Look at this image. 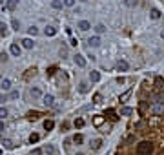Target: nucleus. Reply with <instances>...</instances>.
<instances>
[{
  "instance_id": "17",
  "label": "nucleus",
  "mask_w": 164,
  "mask_h": 155,
  "mask_svg": "<svg viewBox=\"0 0 164 155\" xmlns=\"http://www.w3.org/2000/svg\"><path fill=\"white\" fill-rule=\"evenodd\" d=\"M22 46H24L26 49H31L33 46H35V42H33L31 38H24V40H22Z\"/></svg>"
},
{
  "instance_id": "38",
  "label": "nucleus",
  "mask_w": 164,
  "mask_h": 155,
  "mask_svg": "<svg viewBox=\"0 0 164 155\" xmlns=\"http://www.w3.org/2000/svg\"><path fill=\"white\" fill-rule=\"evenodd\" d=\"M55 71H57V68H49L47 70V75H55Z\"/></svg>"
},
{
  "instance_id": "25",
  "label": "nucleus",
  "mask_w": 164,
  "mask_h": 155,
  "mask_svg": "<svg viewBox=\"0 0 164 155\" xmlns=\"http://www.w3.org/2000/svg\"><path fill=\"white\" fill-rule=\"evenodd\" d=\"M11 26H13V29H15V31H18V29H20V22H18L17 18H13V20H11Z\"/></svg>"
},
{
  "instance_id": "44",
  "label": "nucleus",
  "mask_w": 164,
  "mask_h": 155,
  "mask_svg": "<svg viewBox=\"0 0 164 155\" xmlns=\"http://www.w3.org/2000/svg\"><path fill=\"white\" fill-rule=\"evenodd\" d=\"M77 155H84V153H77Z\"/></svg>"
},
{
  "instance_id": "20",
  "label": "nucleus",
  "mask_w": 164,
  "mask_h": 155,
  "mask_svg": "<svg viewBox=\"0 0 164 155\" xmlns=\"http://www.w3.org/2000/svg\"><path fill=\"white\" fill-rule=\"evenodd\" d=\"M131 113H133V110H131V108H129V106H124V108H122V110H120V115H124V117L131 115Z\"/></svg>"
},
{
  "instance_id": "26",
  "label": "nucleus",
  "mask_w": 164,
  "mask_h": 155,
  "mask_svg": "<svg viewBox=\"0 0 164 155\" xmlns=\"http://www.w3.org/2000/svg\"><path fill=\"white\" fill-rule=\"evenodd\" d=\"M8 115H9V111L6 108H0V119H8Z\"/></svg>"
},
{
  "instance_id": "7",
  "label": "nucleus",
  "mask_w": 164,
  "mask_h": 155,
  "mask_svg": "<svg viewBox=\"0 0 164 155\" xmlns=\"http://www.w3.org/2000/svg\"><path fill=\"white\" fill-rule=\"evenodd\" d=\"M117 70H119V71H128V70H129V64H128V60L120 58L119 62H117Z\"/></svg>"
},
{
  "instance_id": "8",
  "label": "nucleus",
  "mask_w": 164,
  "mask_h": 155,
  "mask_svg": "<svg viewBox=\"0 0 164 155\" xmlns=\"http://www.w3.org/2000/svg\"><path fill=\"white\" fill-rule=\"evenodd\" d=\"M88 46H90V48H99V46H100V37H91V38H88Z\"/></svg>"
},
{
  "instance_id": "28",
  "label": "nucleus",
  "mask_w": 164,
  "mask_h": 155,
  "mask_svg": "<svg viewBox=\"0 0 164 155\" xmlns=\"http://www.w3.org/2000/svg\"><path fill=\"white\" fill-rule=\"evenodd\" d=\"M84 119H77V120H75V128H84Z\"/></svg>"
},
{
  "instance_id": "15",
  "label": "nucleus",
  "mask_w": 164,
  "mask_h": 155,
  "mask_svg": "<svg viewBox=\"0 0 164 155\" xmlns=\"http://www.w3.org/2000/svg\"><path fill=\"white\" fill-rule=\"evenodd\" d=\"M0 86H2L4 91H9V90H11V80H9V79H4L2 82H0Z\"/></svg>"
},
{
  "instance_id": "10",
  "label": "nucleus",
  "mask_w": 164,
  "mask_h": 155,
  "mask_svg": "<svg viewBox=\"0 0 164 155\" xmlns=\"http://www.w3.org/2000/svg\"><path fill=\"white\" fill-rule=\"evenodd\" d=\"M90 28H91V24L88 22V20H80V22H79V29L80 31H88Z\"/></svg>"
},
{
  "instance_id": "9",
  "label": "nucleus",
  "mask_w": 164,
  "mask_h": 155,
  "mask_svg": "<svg viewBox=\"0 0 164 155\" xmlns=\"http://www.w3.org/2000/svg\"><path fill=\"white\" fill-rule=\"evenodd\" d=\"M91 150H100V146H102V139H91Z\"/></svg>"
},
{
  "instance_id": "1",
  "label": "nucleus",
  "mask_w": 164,
  "mask_h": 155,
  "mask_svg": "<svg viewBox=\"0 0 164 155\" xmlns=\"http://www.w3.org/2000/svg\"><path fill=\"white\" fill-rule=\"evenodd\" d=\"M137 155H153V142L142 140L137 144Z\"/></svg>"
},
{
  "instance_id": "19",
  "label": "nucleus",
  "mask_w": 164,
  "mask_h": 155,
  "mask_svg": "<svg viewBox=\"0 0 164 155\" xmlns=\"http://www.w3.org/2000/svg\"><path fill=\"white\" fill-rule=\"evenodd\" d=\"M6 8L9 11H15L17 9V0H8V2H6Z\"/></svg>"
},
{
  "instance_id": "36",
  "label": "nucleus",
  "mask_w": 164,
  "mask_h": 155,
  "mask_svg": "<svg viewBox=\"0 0 164 155\" xmlns=\"http://www.w3.org/2000/svg\"><path fill=\"white\" fill-rule=\"evenodd\" d=\"M64 4L67 6V8H73V6H75V0H64Z\"/></svg>"
},
{
  "instance_id": "4",
  "label": "nucleus",
  "mask_w": 164,
  "mask_h": 155,
  "mask_svg": "<svg viewBox=\"0 0 164 155\" xmlns=\"http://www.w3.org/2000/svg\"><path fill=\"white\" fill-rule=\"evenodd\" d=\"M29 95H31V99H42L44 95H42V90H40L38 86H33L31 90H29Z\"/></svg>"
},
{
  "instance_id": "13",
  "label": "nucleus",
  "mask_w": 164,
  "mask_h": 155,
  "mask_svg": "<svg viewBox=\"0 0 164 155\" xmlns=\"http://www.w3.org/2000/svg\"><path fill=\"white\" fill-rule=\"evenodd\" d=\"M102 77H100V73L99 71H90V80L91 82H99Z\"/></svg>"
},
{
  "instance_id": "29",
  "label": "nucleus",
  "mask_w": 164,
  "mask_h": 155,
  "mask_svg": "<svg viewBox=\"0 0 164 155\" xmlns=\"http://www.w3.org/2000/svg\"><path fill=\"white\" fill-rule=\"evenodd\" d=\"M51 6H53L55 9H60V8H62V2H60V0H53V2H51Z\"/></svg>"
},
{
  "instance_id": "37",
  "label": "nucleus",
  "mask_w": 164,
  "mask_h": 155,
  "mask_svg": "<svg viewBox=\"0 0 164 155\" xmlns=\"http://www.w3.org/2000/svg\"><path fill=\"white\" fill-rule=\"evenodd\" d=\"M46 152L49 153V155H53V153H55V148H53V146H47V150H46Z\"/></svg>"
},
{
  "instance_id": "2",
  "label": "nucleus",
  "mask_w": 164,
  "mask_h": 155,
  "mask_svg": "<svg viewBox=\"0 0 164 155\" xmlns=\"http://www.w3.org/2000/svg\"><path fill=\"white\" fill-rule=\"evenodd\" d=\"M151 111L155 113V115H161V113H164V100H161V102H153Z\"/></svg>"
},
{
  "instance_id": "5",
  "label": "nucleus",
  "mask_w": 164,
  "mask_h": 155,
  "mask_svg": "<svg viewBox=\"0 0 164 155\" xmlns=\"http://www.w3.org/2000/svg\"><path fill=\"white\" fill-rule=\"evenodd\" d=\"M73 58H75V64H77L79 68H84V66H86V58H84V55H80V53H77V55H75Z\"/></svg>"
},
{
  "instance_id": "43",
  "label": "nucleus",
  "mask_w": 164,
  "mask_h": 155,
  "mask_svg": "<svg viewBox=\"0 0 164 155\" xmlns=\"http://www.w3.org/2000/svg\"><path fill=\"white\" fill-rule=\"evenodd\" d=\"M2 100H4V99H2V93H0V102H2Z\"/></svg>"
},
{
  "instance_id": "22",
  "label": "nucleus",
  "mask_w": 164,
  "mask_h": 155,
  "mask_svg": "<svg viewBox=\"0 0 164 155\" xmlns=\"http://www.w3.org/2000/svg\"><path fill=\"white\" fill-rule=\"evenodd\" d=\"M38 140H40L38 133H31V135H29V144H35V142H38Z\"/></svg>"
},
{
  "instance_id": "41",
  "label": "nucleus",
  "mask_w": 164,
  "mask_h": 155,
  "mask_svg": "<svg viewBox=\"0 0 164 155\" xmlns=\"http://www.w3.org/2000/svg\"><path fill=\"white\" fill-rule=\"evenodd\" d=\"M2 130H6V124L2 122V120H0V131H2Z\"/></svg>"
},
{
  "instance_id": "42",
  "label": "nucleus",
  "mask_w": 164,
  "mask_h": 155,
  "mask_svg": "<svg viewBox=\"0 0 164 155\" xmlns=\"http://www.w3.org/2000/svg\"><path fill=\"white\" fill-rule=\"evenodd\" d=\"M161 37H162V38H164V29H162V31H161Z\"/></svg>"
},
{
  "instance_id": "12",
  "label": "nucleus",
  "mask_w": 164,
  "mask_h": 155,
  "mask_svg": "<svg viewBox=\"0 0 164 155\" xmlns=\"http://www.w3.org/2000/svg\"><path fill=\"white\" fill-rule=\"evenodd\" d=\"M2 144H4L6 150H13V148H15V142H13L11 139H2Z\"/></svg>"
},
{
  "instance_id": "39",
  "label": "nucleus",
  "mask_w": 164,
  "mask_h": 155,
  "mask_svg": "<svg viewBox=\"0 0 164 155\" xmlns=\"http://www.w3.org/2000/svg\"><path fill=\"white\" fill-rule=\"evenodd\" d=\"M6 60H8V55H6V53H4V55H0V62H6Z\"/></svg>"
},
{
  "instance_id": "33",
  "label": "nucleus",
  "mask_w": 164,
  "mask_h": 155,
  "mask_svg": "<svg viewBox=\"0 0 164 155\" xmlns=\"http://www.w3.org/2000/svg\"><path fill=\"white\" fill-rule=\"evenodd\" d=\"M44 152L40 150V148H35V150H31V155H42Z\"/></svg>"
},
{
  "instance_id": "3",
  "label": "nucleus",
  "mask_w": 164,
  "mask_h": 155,
  "mask_svg": "<svg viewBox=\"0 0 164 155\" xmlns=\"http://www.w3.org/2000/svg\"><path fill=\"white\" fill-rule=\"evenodd\" d=\"M42 102H44L46 108H53V106H55V97L51 95V93H47V95L42 97Z\"/></svg>"
},
{
  "instance_id": "23",
  "label": "nucleus",
  "mask_w": 164,
  "mask_h": 155,
  "mask_svg": "<svg viewBox=\"0 0 164 155\" xmlns=\"http://www.w3.org/2000/svg\"><path fill=\"white\" fill-rule=\"evenodd\" d=\"M95 31H97L99 35H102V33H106V26L104 24H97L95 26Z\"/></svg>"
},
{
  "instance_id": "18",
  "label": "nucleus",
  "mask_w": 164,
  "mask_h": 155,
  "mask_svg": "<svg viewBox=\"0 0 164 155\" xmlns=\"http://www.w3.org/2000/svg\"><path fill=\"white\" fill-rule=\"evenodd\" d=\"M44 33H46L47 37H55V35H57V29H55L53 26H47V28L44 29Z\"/></svg>"
},
{
  "instance_id": "24",
  "label": "nucleus",
  "mask_w": 164,
  "mask_h": 155,
  "mask_svg": "<svg viewBox=\"0 0 164 155\" xmlns=\"http://www.w3.org/2000/svg\"><path fill=\"white\" fill-rule=\"evenodd\" d=\"M0 35H4V37L8 35V26H6L4 22H0Z\"/></svg>"
},
{
  "instance_id": "14",
  "label": "nucleus",
  "mask_w": 164,
  "mask_h": 155,
  "mask_svg": "<svg viewBox=\"0 0 164 155\" xmlns=\"http://www.w3.org/2000/svg\"><path fill=\"white\" fill-rule=\"evenodd\" d=\"M71 140H73L75 144H82V142H84V135H82V133H75Z\"/></svg>"
},
{
  "instance_id": "16",
  "label": "nucleus",
  "mask_w": 164,
  "mask_h": 155,
  "mask_svg": "<svg viewBox=\"0 0 164 155\" xmlns=\"http://www.w3.org/2000/svg\"><path fill=\"white\" fill-rule=\"evenodd\" d=\"M53 128H55V122H53L51 119H46V120H44V130H47V131H51Z\"/></svg>"
},
{
  "instance_id": "32",
  "label": "nucleus",
  "mask_w": 164,
  "mask_h": 155,
  "mask_svg": "<svg viewBox=\"0 0 164 155\" xmlns=\"http://www.w3.org/2000/svg\"><path fill=\"white\" fill-rule=\"evenodd\" d=\"M18 97H20V93H18V91H11V93H9V99H13V100L18 99Z\"/></svg>"
},
{
  "instance_id": "27",
  "label": "nucleus",
  "mask_w": 164,
  "mask_h": 155,
  "mask_svg": "<svg viewBox=\"0 0 164 155\" xmlns=\"http://www.w3.org/2000/svg\"><path fill=\"white\" fill-rule=\"evenodd\" d=\"M106 115L111 119V120H117V119H119L117 115H115V111H113V110H108V111H106Z\"/></svg>"
},
{
  "instance_id": "6",
  "label": "nucleus",
  "mask_w": 164,
  "mask_h": 155,
  "mask_svg": "<svg viewBox=\"0 0 164 155\" xmlns=\"http://www.w3.org/2000/svg\"><path fill=\"white\" fill-rule=\"evenodd\" d=\"M9 53L13 57H20V46L17 44V42H13L11 46H9Z\"/></svg>"
},
{
  "instance_id": "11",
  "label": "nucleus",
  "mask_w": 164,
  "mask_h": 155,
  "mask_svg": "<svg viewBox=\"0 0 164 155\" xmlns=\"http://www.w3.org/2000/svg\"><path fill=\"white\" fill-rule=\"evenodd\" d=\"M79 91L82 93V95H86V93L90 91V84H88V82H80L79 84Z\"/></svg>"
},
{
  "instance_id": "31",
  "label": "nucleus",
  "mask_w": 164,
  "mask_h": 155,
  "mask_svg": "<svg viewBox=\"0 0 164 155\" xmlns=\"http://www.w3.org/2000/svg\"><path fill=\"white\" fill-rule=\"evenodd\" d=\"M27 115H29V119H38V115H40V113H38V111H29Z\"/></svg>"
},
{
  "instance_id": "35",
  "label": "nucleus",
  "mask_w": 164,
  "mask_h": 155,
  "mask_svg": "<svg viewBox=\"0 0 164 155\" xmlns=\"http://www.w3.org/2000/svg\"><path fill=\"white\" fill-rule=\"evenodd\" d=\"M100 100H102V97H100V93H97V95L93 97V102H95V104H99Z\"/></svg>"
},
{
  "instance_id": "46",
  "label": "nucleus",
  "mask_w": 164,
  "mask_h": 155,
  "mask_svg": "<svg viewBox=\"0 0 164 155\" xmlns=\"http://www.w3.org/2000/svg\"><path fill=\"white\" fill-rule=\"evenodd\" d=\"M0 79H2V77H0Z\"/></svg>"
},
{
  "instance_id": "34",
  "label": "nucleus",
  "mask_w": 164,
  "mask_h": 155,
  "mask_svg": "<svg viewBox=\"0 0 164 155\" xmlns=\"http://www.w3.org/2000/svg\"><path fill=\"white\" fill-rule=\"evenodd\" d=\"M27 31H29V35H37V33H38V29L35 28V26H31V28L27 29Z\"/></svg>"
},
{
  "instance_id": "30",
  "label": "nucleus",
  "mask_w": 164,
  "mask_h": 155,
  "mask_svg": "<svg viewBox=\"0 0 164 155\" xmlns=\"http://www.w3.org/2000/svg\"><path fill=\"white\" fill-rule=\"evenodd\" d=\"M124 4L128 6V8H135V6H137V0H124Z\"/></svg>"
},
{
  "instance_id": "40",
  "label": "nucleus",
  "mask_w": 164,
  "mask_h": 155,
  "mask_svg": "<svg viewBox=\"0 0 164 155\" xmlns=\"http://www.w3.org/2000/svg\"><path fill=\"white\" fill-rule=\"evenodd\" d=\"M100 122H102V117H97V119H95V124H97V126H99Z\"/></svg>"
},
{
  "instance_id": "45",
  "label": "nucleus",
  "mask_w": 164,
  "mask_h": 155,
  "mask_svg": "<svg viewBox=\"0 0 164 155\" xmlns=\"http://www.w3.org/2000/svg\"><path fill=\"white\" fill-rule=\"evenodd\" d=\"M161 155H164V152H162V153H161Z\"/></svg>"
},
{
  "instance_id": "21",
  "label": "nucleus",
  "mask_w": 164,
  "mask_h": 155,
  "mask_svg": "<svg viewBox=\"0 0 164 155\" xmlns=\"http://www.w3.org/2000/svg\"><path fill=\"white\" fill-rule=\"evenodd\" d=\"M149 17H151L153 20H159L161 18V11L159 9H151V11H149Z\"/></svg>"
}]
</instances>
